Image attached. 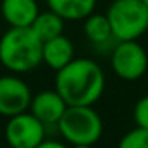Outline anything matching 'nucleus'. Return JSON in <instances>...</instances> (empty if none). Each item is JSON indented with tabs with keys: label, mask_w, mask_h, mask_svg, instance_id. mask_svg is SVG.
Returning a JSON list of instances; mask_svg holds the SVG:
<instances>
[{
	"label": "nucleus",
	"mask_w": 148,
	"mask_h": 148,
	"mask_svg": "<svg viewBox=\"0 0 148 148\" xmlns=\"http://www.w3.org/2000/svg\"><path fill=\"white\" fill-rule=\"evenodd\" d=\"M142 2H143V3H145V5H147V7H148V0H142Z\"/></svg>",
	"instance_id": "obj_17"
},
{
	"label": "nucleus",
	"mask_w": 148,
	"mask_h": 148,
	"mask_svg": "<svg viewBox=\"0 0 148 148\" xmlns=\"http://www.w3.org/2000/svg\"><path fill=\"white\" fill-rule=\"evenodd\" d=\"M83 32L86 35V38L97 46H102L105 43H108L112 38H115L107 14L91 13L88 18H84Z\"/></svg>",
	"instance_id": "obj_12"
},
{
	"label": "nucleus",
	"mask_w": 148,
	"mask_h": 148,
	"mask_svg": "<svg viewBox=\"0 0 148 148\" xmlns=\"http://www.w3.org/2000/svg\"><path fill=\"white\" fill-rule=\"evenodd\" d=\"M115 40H137L148 30V7L142 0H113L107 10Z\"/></svg>",
	"instance_id": "obj_4"
},
{
	"label": "nucleus",
	"mask_w": 148,
	"mask_h": 148,
	"mask_svg": "<svg viewBox=\"0 0 148 148\" xmlns=\"http://www.w3.org/2000/svg\"><path fill=\"white\" fill-rule=\"evenodd\" d=\"M54 89L67 105H94L105 89V75L96 61L73 58L56 72Z\"/></svg>",
	"instance_id": "obj_1"
},
{
	"label": "nucleus",
	"mask_w": 148,
	"mask_h": 148,
	"mask_svg": "<svg viewBox=\"0 0 148 148\" xmlns=\"http://www.w3.org/2000/svg\"><path fill=\"white\" fill-rule=\"evenodd\" d=\"M49 10L56 11L65 21H81L96 8V0H46Z\"/></svg>",
	"instance_id": "obj_11"
},
{
	"label": "nucleus",
	"mask_w": 148,
	"mask_h": 148,
	"mask_svg": "<svg viewBox=\"0 0 148 148\" xmlns=\"http://www.w3.org/2000/svg\"><path fill=\"white\" fill-rule=\"evenodd\" d=\"M46 126L32 112H23L8 118L5 138L13 148H38L46 137Z\"/></svg>",
	"instance_id": "obj_6"
},
{
	"label": "nucleus",
	"mask_w": 148,
	"mask_h": 148,
	"mask_svg": "<svg viewBox=\"0 0 148 148\" xmlns=\"http://www.w3.org/2000/svg\"><path fill=\"white\" fill-rule=\"evenodd\" d=\"M110 64L115 75L126 81H135L145 75L148 69V54L137 40L118 42L112 49Z\"/></svg>",
	"instance_id": "obj_5"
},
{
	"label": "nucleus",
	"mask_w": 148,
	"mask_h": 148,
	"mask_svg": "<svg viewBox=\"0 0 148 148\" xmlns=\"http://www.w3.org/2000/svg\"><path fill=\"white\" fill-rule=\"evenodd\" d=\"M0 11L10 27H30L40 13L37 0H2Z\"/></svg>",
	"instance_id": "obj_9"
},
{
	"label": "nucleus",
	"mask_w": 148,
	"mask_h": 148,
	"mask_svg": "<svg viewBox=\"0 0 148 148\" xmlns=\"http://www.w3.org/2000/svg\"><path fill=\"white\" fill-rule=\"evenodd\" d=\"M43 62L49 69L58 72L59 69L65 67L72 59L75 58V48L70 38L61 34L51 40L43 42V51H42Z\"/></svg>",
	"instance_id": "obj_10"
},
{
	"label": "nucleus",
	"mask_w": 148,
	"mask_h": 148,
	"mask_svg": "<svg viewBox=\"0 0 148 148\" xmlns=\"http://www.w3.org/2000/svg\"><path fill=\"white\" fill-rule=\"evenodd\" d=\"M64 18L59 16L56 11L49 10L45 13H38V16L35 18V21L32 23L30 27L42 42H46V40H51L64 34Z\"/></svg>",
	"instance_id": "obj_13"
},
{
	"label": "nucleus",
	"mask_w": 148,
	"mask_h": 148,
	"mask_svg": "<svg viewBox=\"0 0 148 148\" xmlns=\"http://www.w3.org/2000/svg\"><path fill=\"white\" fill-rule=\"evenodd\" d=\"M121 148H148V127L135 126L119 140Z\"/></svg>",
	"instance_id": "obj_14"
},
{
	"label": "nucleus",
	"mask_w": 148,
	"mask_h": 148,
	"mask_svg": "<svg viewBox=\"0 0 148 148\" xmlns=\"http://www.w3.org/2000/svg\"><path fill=\"white\" fill-rule=\"evenodd\" d=\"M67 102L56 89H46L32 96L29 110L43 123L45 126L58 124L61 116L67 108Z\"/></svg>",
	"instance_id": "obj_8"
},
{
	"label": "nucleus",
	"mask_w": 148,
	"mask_h": 148,
	"mask_svg": "<svg viewBox=\"0 0 148 148\" xmlns=\"http://www.w3.org/2000/svg\"><path fill=\"white\" fill-rule=\"evenodd\" d=\"M32 92L21 78L14 75L0 77V115L10 116L29 110Z\"/></svg>",
	"instance_id": "obj_7"
},
{
	"label": "nucleus",
	"mask_w": 148,
	"mask_h": 148,
	"mask_svg": "<svg viewBox=\"0 0 148 148\" xmlns=\"http://www.w3.org/2000/svg\"><path fill=\"white\" fill-rule=\"evenodd\" d=\"M132 116H134L135 126L148 127V96L140 97V99L135 102Z\"/></svg>",
	"instance_id": "obj_15"
},
{
	"label": "nucleus",
	"mask_w": 148,
	"mask_h": 148,
	"mask_svg": "<svg viewBox=\"0 0 148 148\" xmlns=\"http://www.w3.org/2000/svg\"><path fill=\"white\" fill-rule=\"evenodd\" d=\"M59 134L75 147H91L103 134V123L92 105H69L58 124Z\"/></svg>",
	"instance_id": "obj_3"
},
{
	"label": "nucleus",
	"mask_w": 148,
	"mask_h": 148,
	"mask_svg": "<svg viewBox=\"0 0 148 148\" xmlns=\"http://www.w3.org/2000/svg\"><path fill=\"white\" fill-rule=\"evenodd\" d=\"M64 143L62 142H58V140H46V137L43 138V142L40 143L38 148H62Z\"/></svg>",
	"instance_id": "obj_16"
},
{
	"label": "nucleus",
	"mask_w": 148,
	"mask_h": 148,
	"mask_svg": "<svg viewBox=\"0 0 148 148\" xmlns=\"http://www.w3.org/2000/svg\"><path fill=\"white\" fill-rule=\"evenodd\" d=\"M43 42L32 27H10L0 38V62L16 73L32 72L43 62Z\"/></svg>",
	"instance_id": "obj_2"
}]
</instances>
